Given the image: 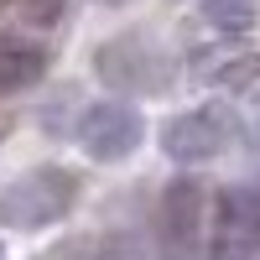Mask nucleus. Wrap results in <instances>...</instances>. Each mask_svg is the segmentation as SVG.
<instances>
[{
	"label": "nucleus",
	"instance_id": "obj_3",
	"mask_svg": "<svg viewBox=\"0 0 260 260\" xmlns=\"http://www.w3.org/2000/svg\"><path fill=\"white\" fill-rule=\"evenodd\" d=\"M203 250V187L177 177L161 192L156 213V255L161 260H198Z\"/></svg>",
	"mask_w": 260,
	"mask_h": 260
},
{
	"label": "nucleus",
	"instance_id": "obj_5",
	"mask_svg": "<svg viewBox=\"0 0 260 260\" xmlns=\"http://www.w3.org/2000/svg\"><path fill=\"white\" fill-rule=\"evenodd\" d=\"M141 136H146L141 115L130 110V104H120V99L89 104L83 120H78V146L89 151L94 161H120V156H130V151L141 146Z\"/></svg>",
	"mask_w": 260,
	"mask_h": 260
},
{
	"label": "nucleus",
	"instance_id": "obj_1",
	"mask_svg": "<svg viewBox=\"0 0 260 260\" xmlns=\"http://www.w3.org/2000/svg\"><path fill=\"white\" fill-rule=\"evenodd\" d=\"M78 203V177L62 167H37L0 192V219L11 229H47Z\"/></svg>",
	"mask_w": 260,
	"mask_h": 260
},
{
	"label": "nucleus",
	"instance_id": "obj_7",
	"mask_svg": "<svg viewBox=\"0 0 260 260\" xmlns=\"http://www.w3.org/2000/svg\"><path fill=\"white\" fill-rule=\"evenodd\" d=\"M255 11H260V0H203V21L234 37L255 26Z\"/></svg>",
	"mask_w": 260,
	"mask_h": 260
},
{
	"label": "nucleus",
	"instance_id": "obj_4",
	"mask_svg": "<svg viewBox=\"0 0 260 260\" xmlns=\"http://www.w3.org/2000/svg\"><path fill=\"white\" fill-rule=\"evenodd\" d=\"M260 255V187H224L213 203L208 260H255Z\"/></svg>",
	"mask_w": 260,
	"mask_h": 260
},
{
	"label": "nucleus",
	"instance_id": "obj_6",
	"mask_svg": "<svg viewBox=\"0 0 260 260\" xmlns=\"http://www.w3.org/2000/svg\"><path fill=\"white\" fill-rule=\"evenodd\" d=\"M47 73V52L21 37H0V94H21Z\"/></svg>",
	"mask_w": 260,
	"mask_h": 260
},
{
	"label": "nucleus",
	"instance_id": "obj_8",
	"mask_svg": "<svg viewBox=\"0 0 260 260\" xmlns=\"http://www.w3.org/2000/svg\"><path fill=\"white\" fill-rule=\"evenodd\" d=\"M250 156L260 161V125H255V136H250Z\"/></svg>",
	"mask_w": 260,
	"mask_h": 260
},
{
	"label": "nucleus",
	"instance_id": "obj_9",
	"mask_svg": "<svg viewBox=\"0 0 260 260\" xmlns=\"http://www.w3.org/2000/svg\"><path fill=\"white\" fill-rule=\"evenodd\" d=\"M0 255H6V250H0Z\"/></svg>",
	"mask_w": 260,
	"mask_h": 260
},
{
	"label": "nucleus",
	"instance_id": "obj_2",
	"mask_svg": "<svg viewBox=\"0 0 260 260\" xmlns=\"http://www.w3.org/2000/svg\"><path fill=\"white\" fill-rule=\"evenodd\" d=\"M229 141H234V115L224 104H198V110H182L161 125V151L182 167L213 161Z\"/></svg>",
	"mask_w": 260,
	"mask_h": 260
}]
</instances>
